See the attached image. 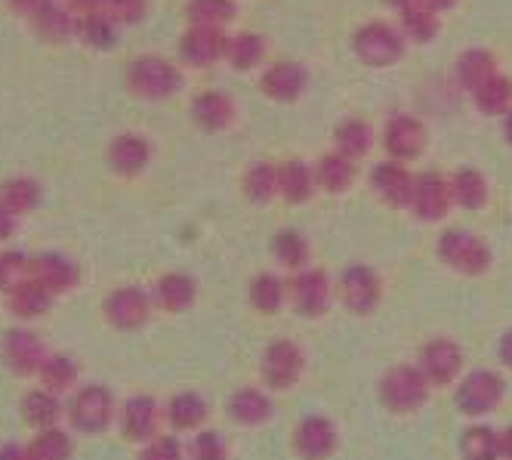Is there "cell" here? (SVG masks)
Returning <instances> with one entry per match:
<instances>
[{
    "instance_id": "6da1fadb",
    "label": "cell",
    "mask_w": 512,
    "mask_h": 460,
    "mask_svg": "<svg viewBox=\"0 0 512 460\" xmlns=\"http://www.w3.org/2000/svg\"><path fill=\"white\" fill-rule=\"evenodd\" d=\"M124 84L142 102H167L182 90L186 78H182V68L176 62H170L167 56L145 53L127 65Z\"/></svg>"
},
{
    "instance_id": "7a4b0ae2",
    "label": "cell",
    "mask_w": 512,
    "mask_h": 460,
    "mask_svg": "<svg viewBox=\"0 0 512 460\" xmlns=\"http://www.w3.org/2000/svg\"><path fill=\"white\" fill-rule=\"evenodd\" d=\"M65 417H68V427L75 433H84V436L105 433L118 420V405H115L112 389L102 383L75 386L65 402Z\"/></svg>"
},
{
    "instance_id": "3957f363",
    "label": "cell",
    "mask_w": 512,
    "mask_h": 460,
    "mask_svg": "<svg viewBox=\"0 0 512 460\" xmlns=\"http://www.w3.org/2000/svg\"><path fill=\"white\" fill-rule=\"evenodd\" d=\"M435 254L448 269H454L457 275H466V278L485 275L494 263L491 244L469 229H445L435 241Z\"/></svg>"
},
{
    "instance_id": "277c9868",
    "label": "cell",
    "mask_w": 512,
    "mask_h": 460,
    "mask_svg": "<svg viewBox=\"0 0 512 460\" xmlns=\"http://www.w3.org/2000/svg\"><path fill=\"white\" fill-rule=\"evenodd\" d=\"M503 396H506V380L491 368H475L460 374L454 389V405L463 417L482 420L503 405Z\"/></svg>"
},
{
    "instance_id": "5b68a950",
    "label": "cell",
    "mask_w": 512,
    "mask_h": 460,
    "mask_svg": "<svg viewBox=\"0 0 512 460\" xmlns=\"http://www.w3.org/2000/svg\"><path fill=\"white\" fill-rule=\"evenodd\" d=\"M352 53L368 68H389V65H398L401 59H405L408 41H405V34L398 31V25L364 22L352 34Z\"/></svg>"
},
{
    "instance_id": "8992f818",
    "label": "cell",
    "mask_w": 512,
    "mask_h": 460,
    "mask_svg": "<svg viewBox=\"0 0 512 460\" xmlns=\"http://www.w3.org/2000/svg\"><path fill=\"white\" fill-rule=\"evenodd\" d=\"M306 374V352L297 340H272L260 356V380L269 393H287Z\"/></svg>"
},
{
    "instance_id": "52a82bcc",
    "label": "cell",
    "mask_w": 512,
    "mask_h": 460,
    "mask_svg": "<svg viewBox=\"0 0 512 460\" xmlns=\"http://www.w3.org/2000/svg\"><path fill=\"white\" fill-rule=\"evenodd\" d=\"M429 399V380L417 365H395L380 377V402L392 414H414Z\"/></svg>"
},
{
    "instance_id": "ba28073f",
    "label": "cell",
    "mask_w": 512,
    "mask_h": 460,
    "mask_svg": "<svg viewBox=\"0 0 512 460\" xmlns=\"http://www.w3.org/2000/svg\"><path fill=\"white\" fill-rule=\"evenodd\" d=\"M152 309H155L152 294L139 285H121L102 300V315H105L108 328L124 331V334L142 331L149 325Z\"/></svg>"
},
{
    "instance_id": "9c48e42d",
    "label": "cell",
    "mask_w": 512,
    "mask_h": 460,
    "mask_svg": "<svg viewBox=\"0 0 512 460\" xmlns=\"http://www.w3.org/2000/svg\"><path fill=\"white\" fill-rule=\"evenodd\" d=\"M287 303L303 318H324L334 303V285L324 269L306 266L287 281Z\"/></svg>"
},
{
    "instance_id": "30bf717a",
    "label": "cell",
    "mask_w": 512,
    "mask_h": 460,
    "mask_svg": "<svg viewBox=\"0 0 512 460\" xmlns=\"http://www.w3.org/2000/svg\"><path fill=\"white\" fill-rule=\"evenodd\" d=\"M337 297L352 315H371L383 303V281L371 266H364V263L346 266L337 281Z\"/></svg>"
},
{
    "instance_id": "8fae6325",
    "label": "cell",
    "mask_w": 512,
    "mask_h": 460,
    "mask_svg": "<svg viewBox=\"0 0 512 460\" xmlns=\"http://www.w3.org/2000/svg\"><path fill=\"white\" fill-rule=\"evenodd\" d=\"M44 359L47 346L41 334H34L31 328H10L0 337V362L13 377H38Z\"/></svg>"
},
{
    "instance_id": "7c38bea8",
    "label": "cell",
    "mask_w": 512,
    "mask_h": 460,
    "mask_svg": "<svg viewBox=\"0 0 512 460\" xmlns=\"http://www.w3.org/2000/svg\"><path fill=\"white\" fill-rule=\"evenodd\" d=\"M417 368L429 380V386H451L463 374V349L451 337H432L423 343Z\"/></svg>"
},
{
    "instance_id": "4fadbf2b",
    "label": "cell",
    "mask_w": 512,
    "mask_h": 460,
    "mask_svg": "<svg viewBox=\"0 0 512 460\" xmlns=\"http://www.w3.org/2000/svg\"><path fill=\"white\" fill-rule=\"evenodd\" d=\"M426 124L414 115H405V112H395L386 118L383 124V149H386V158H395V161H417L426 149Z\"/></svg>"
},
{
    "instance_id": "5bb4252c",
    "label": "cell",
    "mask_w": 512,
    "mask_h": 460,
    "mask_svg": "<svg viewBox=\"0 0 512 460\" xmlns=\"http://www.w3.org/2000/svg\"><path fill=\"white\" fill-rule=\"evenodd\" d=\"M371 192L392 210H408L411 207V195H414V173L408 170L405 161L386 158L380 164L371 167L368 173Z\"/></svg>"
},
{
    "instance_id": "9a60e30c",
    "label": "cell",
    "mask_w": 512,
    "mask_h": 460,
    "mask_svg": "<svg viewBox=\"0 0 512 460\" xmlns=\"http://www.w3.org/2000/svg\"><path fill=\"white\" fill-rule=\"evenodd\" d=\"M451 192L448 180L438 170H423L414 176V195H411V214L420 223H442L451 214Z\"/></svg>"
},
{
    "instance_id": "2e32d148",
    "label": "cell",
    "mask_w": 512,
    "mask_h": 460,
    "mask_svg": "<svg viewBox=\"0 0 512 460\" xmlns=\"http://www.w3.org/2000/svg\"><path fill=\"white\" fill-rule=\"evenodd\" d=\"M152 155H155L152 139L142 136V133H133V130L118 133L105 149L108 167H112L118 176H124V180H133V176H142L145 170H149Z\"/></svg>"
},
{
    "instance_id": "e0dca14e",
    "label": "cell",
    "mask_w": 512,
    "mask_h": 460,
    "mask_svg": "<svg viewBox=\"0 0 512 460\" xmlns=\"http://www.w3.org/2000/svg\"><path fill=\"white\" fill-rule=\"evenodd\" d=\"M28 275L34 281H41L53 297H62V294L75 291L81 285V266L68 254H59V251L34 254L28 260Z\"/></svg>"
},
{
    "instance_id": "ac0fdd59",
    "label": "cell",
    "mask_w": 512,
    "mask_h": 460,
    "mask_svg": "<svg viewBox=\"0 0 512 460\" xmlns=\"http://www.w3.org/2000/svg\"><path fill=\"white\" fill-rule=\"evenodd\" d=\"M260 90L272 102H297L309 90V68L297 59H278L263 68Z\"/></svg>"
},
{
    "instance_id": "d6986e66",
    "label": "cell",
    "mask_w": 512,
    "mask_h": 460,
    "mask_svg": "<svg viewBox=\"0 0 512 460\" xmlns=\"http://www.w3.org/2000/svg\"><path fill=\"white\" fill-rule=\"evenodd\" d=\"M226 53V28L189 25L179 38V59L189 68H210Z\"/></svg>"
},
{
    "instance_id": "ffe728a7",
    "label": "cell",
    "mask_w": 512,
    "mask_h": 460,
    "mask_svg": "<svg viewBox=\"0 0 512 460\" xmlns=\"http://www.w3.org/2000/svg\"><path fill=\"white\" fill-rule=\"evenodd\" d=\"M164 423V408L152 396H130L118 411V427L121 436L133 445H142L152 439Z\"/></svg>"
},
{
    "instance_id": "44dd1931",
    "label": "cell",
    "mask_w": 512,
    "mask_h": 460,
    "mask_svg": "<svg viewBox=\"0 0 512 460\" xmlns=\"http://www.w3.org/2000/svg\"><path fill=\"white\" fill-rule=\"evenodd\" d=\"M226 411L235 427L256 430V427H266L275 417V402L266 386H238L226 402Z\"/></svg>"
},
{
    "instance_id": "7402d4cb",
    "label": "cell",
    "mask_w": 512,
    "mask_h": 460,
    "mask_svg": "<svg viewBox=\"0 0 512 460\" xmlns=\"http://www.w3.org/2000/svg\"><path fill=\"white\" fill-rule=\"evenodd\" d=\"M340 445V433L331 417L324 414H309L297 423L294 430V451L309 460H324L331 457Z\"/></svg>"
},
{
    "instance_id": "603a6c76",
    "label": "cell",
    "mask_w": 512,
    "mask_h": 460,
    "mask_svg": "<svg viewBox=\"0 0 512 460\" xmlns=\"http://www.w3.org/2000/svg\"><path fill=\"white\" fill-rule=\"evenodd\" d=\"M149 294H152L155 309H161L167 315H182L198 300V281L189 272H164L155 278Z\"/></svg>"
},
{
    "instance_id": "cb8c5ba5",
    "label": "cell",
    "mask_w": 512,
    "mask_h": 460,
    "mask_svg": "<svg viewBox=\"0 0 512 460\" xmlns=\"http://www.w3.org/2000/svg\"><path fill=\"white\" fill-rule=\"evenodd\" d=\"M189 115L192 121L204 130V133H223L235 124L238 109H235V99L223 90H201L192 96L189 105Z\"/></svg>"
},
{
    "instance_id": "d4e9b609",
    "label": "cell",
    "mask_w": 512,
    "mask_h": 460,
    "mask_svg": "<svg viewBox=\"0 0 512 460\" xmlns=\"http://www.w3.org/2000/svg\"><path fill=\"white\" fill-rule=\"evenodd\" d=\"M53 294L41 285V281H34L31 275L22 278L19 285H13L10 291H4V306L13 318L19 322H34V318H44L50 309H53Z\"/></svg>"
},
{
    "instance_id": "484cf974",
    "label": "cell",
    "mask_w": 512,
    "mask_h": 460,
    "mask_svg": "<svg viewBox=\"0 0 512 460\" xmlns=\"http://www.w3.org/2000/svg\"><path fill=\"white\" fill-rule=\"evenodd\" d=\"M207 417H210V405L201 393H195V389L173 393L164 405V423L173 433H195L204 427Z\"/></svg>"
},
{
    "instance_id": "4316f807",
    "label": "cell",
    "mask_w": 512,
    "mask_h": 460,
    "mask_svg": "<svg viewBox=\"0 0 512 460\" xmlns=\"http://www.w3.org/2000/svg\"><path fill=\"white\" fill-rule=\"evenodd\" d=\"M315 167L300 161V158H287L278 164V198H284L287 204H309L315 198Z\"/></svg>"
},
{
    "instance_id": "83f0119b",
    "label": "cell",
    "mask_w": 512,
    "mask_h": 460,
    "mask_svg": "<svg viewBox=\"0 0 512 460\" xmlns=\"http://www.w3.org/2000/svg\"><path fill=\"white\" fill-rule=\"evenodd\" d=\"M19 414L28 423L31 430H44V427H56V423L65 417V402L59 393L47 386H34L22 396L19 402Z\"/></svg>"
},
{
    "instance_id": "f1b7e54d",
    "label": "cell",
    "mask_w": 512,
    "mask_h": 460,
    "mask_svg": "<svg viewBox=\"0 0 512 460\" xmlns=\"http://www.w3.org/2000/svg\"><path fill=\"white\" fill-rule=\"evenodd\" d=\"M448 192H451V204L460 210H482L488 207V198H491V186L485 180V173L475 167L454 170V176H448Z\"/></svg>"
},
{
    "instance_id": "f546056e",
    "label": "cell",
    "mask_w": 512,
    "mask_h": 460,
    "mask_svg": "<svg viewBox=\"0 0 512 460\" xmlns=\"http://www.w3.org/2000/svg\"><path fill=\"white\" fill-rule=\"evenodd\" d=\"M497 72H500V68H497V56L491 50H485V47H469L454 62V81L466 93H472L475 87H482Z\"/></svg>"
},
{
    "instance_id": "4dcf8cb0",
    "label": "cell",
    "mask_w": 512,
    "mask_h": 460,
    "mask_svg": "<svg viewBox=\"0 0 512 460\" xmlns=\"http://www.w3.org/2000/svg\"><path fill=\"white\" fill-rule=\"evenodd\" d=\"M269 254L284 272H300L312 260V244L297 229H278L269 241Z\"/></svg>"
},
{
    "instance_id": "1f68e13d",
    "label": "cell",
    "mask_w": 512,
    "mask_h": 460,
    "mask_svg": "<svg viewBox=\"0 0 512 460\" xmlns=\"http://www.w3.org/2000/svg\"><path fill=\"white\" fill-rule=\"evenodd\" d=\"M269 53V44L263 34L256 31H235V34H226V53L223 59L235 68V72H253L256 65H263Z\"/></svg>"
},
{
    "instance_id": "d6a6232c",
    "label": "cell",
    "mask_w": 512,
    "mask_h": 460,
    "mask_svg": "<svg viewBox=\"0 0 512 460\" xmlns=\"http://www.w3.org/2000/svg\"><path fill=\"white\" fill-rule=\"evenodd\" d=\"M315 183L318 189H324L327 195H343L352 189L355 183V161L343 152H327L318 158L315 164Z\"/></svg>"
},
{
    "instance_id": "836d02e7",
    "label": "cell",
    "mask_w": 512,
    "mask_h": 460,
    "mask_svg": "<svg viewBox=\"0 0 512 460\" xmlns=\"http://www.w3.org/2000/svg\"><path fill=\"white\" fill-rule=\"evenodd\" d=\"M44 201V186L34 180V176H10V180L0 183V204H4L10 214L25 217L31 210H38Z\"/></svg>"
},
{
    "instance_id": "e575fe53",
    "label": "cell",
    "mask_w": 512,
    "mask_h": 460,
    "mask_svg": "<svg viewBox=\"0 0 512 460\" xmlns=\"http://www.w3.org/2000/svg\"><path fill=\"white\" fill-rule=\"evenodd\" d=\"M247 303L260 315H275L287 303V281L275 272H256L247 285Z\"/></svg>"
},
{
    "instance_id": "d590c367",
    "label": "cell",
    "mask_w": 512,
    "mask_h": 460,
    "mask_svg": "<svg viewBox=\"0 0 512 460\" xmlns=\"http://www.w3.org/2000/svg\"><path fill=\"white\" fill-rule=\"evenodd\" d=\"M118 34L121 28L108 19L102 10H90L75 16V38L87 47V50H112L118 44Z\"/></svg>"
},
{
    "instance_id": "8d00e7d4",
    "label": "cell",
    "mask_w": 512,
    "mask_h": 460,
    "mask_svg": "<svg viewBox=\"0 0 512 460\" xmlns=\"http://www.w3.org/2000/svg\"><path fill=\"white\" fill-rule=\"evenodd\" d=\"M374 143H377V133L364 118H343L334 130V149L349 155L352 161L368 158Z\"/></svg>"
},
{
    "instance_id": "74e56055",
    "label": "cell",
    "mask_w": 512,
    "mask_h": 460,
    "mask_svg": "<svg viewBox=\"0 0 512 460\" xmlns=\"http://www.w3.org/2000/svg\"><path fill=\"white\" fill-rule=\"evenodd\" d=\"M31 31L38 34L44 44H65L75 38V16H71L62 4H50L38 10L31 19Z\"/></svg>"
},
{
    "instance_id": "f35d334b",
    "label": "cell",
    "mask_w": 512,
    "mask_h": 460,
    "mask_svg": "<svg viewBox=\"0 0 512 460\" xmlns=\"http://www.w3.org/2000/svg\"><path fill=\"white\" fill-rule=\"evenodd\" d=\"M38 380H41V386L53 389V393L68 396L81 380V368L68 352H47V359L38 371Z\"/></svg>"
},
{
    "instance_id": "ab89813d",
    "label": "cell",
    "mask_w": 512,
    "mask_h": 460,
    "mask_svg": "<svg viewBox=\"0 0 512 460\" xmlns=\"http://www.w3.org/2000/svg\"><path fill=\"white\" fill-rule=\"evenodd\" d=\"M241 192L250 204H272L278 198V164L272 161H256L244 170Z\"/></svg>"
},
{
    "instance_id": "60d3db41",
    "label": "cell",
    "mask_w": 512,
    "mask_h": 460,
    "mask_svg": "<svg viewBox=\"0 0 512 460\" xmlns=\"http://www.w3.org/2000/svg\"><path fill=\"white\" fill-rule=\"evenodd\" d=\"M472 102H475V109H479L482 115L503 118L512 109V78L503 75V72L491 75L482 87L472 90Z\"/></svg>"
},
{
    "instance_id": "b9f144b4",
    "label": "cell",
    "mask_w": 512,
    "mask_h": 460,
    "mask_svg": "<svg viewBox=\"0 0 512 460\" xmlns=\"http://www.w3.org/2000/svg\"><path fill=\"white\" fill-rule=\"evenodd\" d=\"M398 31L405 34L408 44H429V41L438 38V31H442V22H438V13H432L429 7L414 4V7L398 13Z\"/></svg>"
},
{
    "instance_id": "7bdbcfd3",
    "label": "cell",
    "mask_w": 512,
    "mask_h": 460,
    "mask_svg": "<svg viewBox=\"0 0 512 460\" xmlns=\"http://www.w3.org/2000/svg\"><path fill=\"white\" fill-rule=\"evenodd\" d=\"M75 451V442H71V433L56 427H44L34 430V439L28 442V460H65Z\"/></svg>"
},
{
    "instance_id": "ee69618b",
    "label": "cell",
    "mask_w": 512,
    "mask_h": 460,
    "mask_svg": "<svg viewBox=\"0 0 512 460\" xmlns=\"http://www.w3.org/2000/svg\"><path fill=\"white\" fill-rule=\"evenodd\" d=\"M186 19L189 25L226 28L238 19V0H189Z\"/></svg>"
},
{
    "instance_id": "f6af8a7d",
    "label": "cell",
    "mask_w": 512,
    "mask_h": 460,
    "mask_svg": "<svg viewBox=\"0 0 512 460\" xmlns=\"http://www.w3.org/2000/svg\"><path fill=\"white\" fill-rule=\"evenodd\" d=\"M460 454L466 460H497L500 457V433L488 423H472L460 436Z\"/></svg>"
},
{
    "instance_id": "bcb514c9",
    "label": "cell",
    "mask_w": 512,
    "mask_h": 460,
    "mask_svg": "<svg viewBox=\"0 0 512 460\" xmlns=\"http://www.w3.org/2000/svg\"><path fill=\"white\" fill-rule=\"evenodd\" d=\"M229 454V442L219 430H195L192 442L186 445V457L192 460H226Z\"/></svg>"
},
{
    "instance_id": "7dc6e473",
    "label": "cell",
    "mask_w": 512,
    "mask_h": 460,
    "mask_svg": "<svg viewBox=\"0 0 512 460\" xmlns=\"http://www.w3.org/2000/svg\"><path fill=\"white\" fill-rule=\"evenodd\" d=\"M99 10L118 28H130V25L145 22V16H149V0H102Z\"/></svg>"
},
{
    "instance_id": "c3c4849f",
    "label": "cell",
    "mask_w": 512,
    "mask_h": 460,
    "mask_svg": "<svg viewBox=\"0 0 512 460\" xmlns=\"http://www.w3.org/2000/svg\"><path fill=\"white\" fill-rule=\"evenodd\" d=\"M28 254L19 247H0V294L28 278Z\"/></svg>"
},
{
    "instance_id": "681fc988",
    "label": "cell",
    "mask_w": 512,
    "mask_h": 460,
    "mask_svg": "<svg viewBox=\"0 0 512 460\" xmlns=\"http://www.w3.org/2000/svg\"><path fill=\"white\" fill-rule=\"evenodd\" d=\"M182 454H186V448H182L176 433H161L158 430L152 439H145L139 445V457L142 460H179Z\"/></svg>"
},
{
    "instance_id": "f907efd6",
    "label": "cell",
    "mask_w": 512,
    "mask_h": 460,
    "mask_svg": "<svg viewBox=\"0 0 512 460\" xmlns=\"http://www.w3.org/2000/svg\"><path fill=\"white\" fill-rule=\"evenodd\" d=\"M10 4V10L13 13H19V16H34L38 10H44V7H50V4H56V0H7Z\"/></svg>"
},
{
    "instance_id": "816d5d0a",
    "label": "cell",
    "mask_w": 512,
    "mask_h": 460,
    "mask_svg": "<svg viewBox=\"0 0 512 460\" xmlns=\"http://www.w3.org/2000/svg\"><path fill=\"white\" fill-rule=\"evenodd\" d=\"M16 232H19V217L10 214V210L0 204V244H7Z\"/></svg>"
},
{
    "instance_id": "f5cc1de1",
    "label": "cell",
    "mask_w": 512,
    "mask_h": 460,
    "mask_svg": "<svg viewBox=\"0 0 512 460\" xmlns=\"http://www.w3.org/2000/svg\"><path fill=\"white\" fill-rule=\"evenodd\" d=\"M56 4H62L71 16H81V13L99 10V7H102V0H56Z\"/></svg>"
},
{
    "instance_id": "db71d44e",
    "label": "cell",
    "mask_w": 512,
    "mask_h": 460,
    "mask_svg": "<svg viewBox=\"0 0 512 460\" xmlns=\"http://www.w3.org/2000/svg\"><path fill=\"white\" fill-rule=\"evenodd\" d=\"M497 359H500L503 368L512 371V328L503 331V337H500V343H497Z\"/></svg>"
},
{
    "instance_id": "11a10c76",
    "label": "cell",
    "mask_w": 512,
    "mask_h": 460,
    "mask_svg": "<svg viewBox=\"0 0 512 460\" xmlns=\"http://www.w3.org/2000/svg\"><path fill=\"white\" fill-rule=\"evenodd\" d=\"M0 460H28V445L4 442V445H0Z\"/></svg>"
},
{
    "instance_id": "9f6ffc18",
    "label": "cell",
    "mask_w": 512,
    "mask_h": 460,
    "mask_svg": "<svg viewBox=\"0 0 512 460\" xmlns=\"http://www.w3.org/2000/svg\"><path fill=\"white\" fill-rule=\"evenodd\" d=\"M420 4H423V7H429L432 13H438V16H442V13L454 10V7L460 4V0H420Z\"/></svg>"
},
{
    "instance_id": "6f0895ef",
    "label": "cell",
    "mask_w": 512,
    "mask_h": 460,
    "mask_svg": "<svg viewBox=\"0 0 512 460\" xmlns=\"http://www.w3.org/2000/svg\"><path fill=\"white\" fill-rule=\"evenodd\" d=\"M500 457L512 460V427H506V430L500 433Z\"/></svg>"
},
{
    "instance_id": "680465c9",
    "label": "cell",
    "mask_w": 512,
    "mask_h": 460,
    "mask_svg": "<svg viewBox=\"0 0 512 460\" xmlns=\"http://www.w3.org/2000/svg\"><path fill=\"white\" fill-rule=\"evenodd\" d=\"M503 139H506V146L512 149V109L503 115Z\"/></svg>"
},
{
    "instance_id": "91938a15",
    "label": "cell",
    "mask_w": 512,
    "mask_h": 460,
    "mask_svg": "<svg viewBox=\"0 0 512 460\" xmlns=\"http://www.w3.org/2000/svg\"><path fill=\"white\" fill-rule=\"evenodd\" d=\"M386 4L392 7V10H408V7H414V4H420V0H386Z\"/></svg>"
}]
</instances>
